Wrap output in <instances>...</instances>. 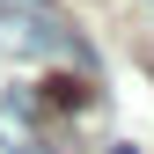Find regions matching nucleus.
Wrapping results in <instances>:
<instances>
[{"mask_svg":"<svg viewBox=\"0 0 154 154\" xmlns=\"http://www.w3.org/2000/svg\"><path fill=\"white\" fill-rule=\"evenodd\" d=\"M0 51L15 59H73L88 66V44L66 29V15L51 0H0Z\"/></svg>","mask_w":154,"mask_h":154,"instance_id":"nucleus-1","label":"nucleus"},{"mask_svg":"<svg viewBox=\"0 0 154 154\" xmlns=\"http://www.w3.org/2000/svg\"><path fill=\"white\" fill-rule=\"evenodd\" d=\"M37 103H44V118H51V110H59V118H66V110L81 118V110L95 103V88H88V81H73V73H51V81H37Z\"/></svg>","mask_w":154,"mask_h":154,"instance_id":"nucleus-2","label":"nucleus"}]
</instances>
